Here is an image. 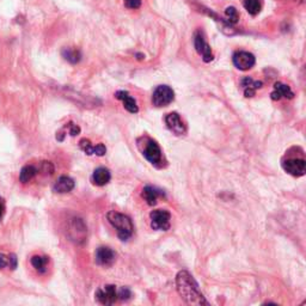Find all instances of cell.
Returning <instances> with one entry per match:
<instances>
[{
    "mask_svg": "<svg viewBox=\"0 0 306 306\" xmlns=\"http://www.w3.org/2000/svg\"><path fill=\"white\" fill-rule=\"evenodd\" d=\"M225 15H226V18H227V21H229L230 24H236L238 22V19H239L238 11L236 10V7H234V6L227 7L225 10Z\"/></svg>",
    "mask_w": 306,
    "mask_h": 306,
    "instance_id": "obj_23",
    "label": "cell"
},
{
    "mask_svg": "<svg viewBox=\"0 0 306 306\" xmlns=\"http://www.w3.org/2000/svg\"><path fill=\"white\" fill-rule=\"evenodd\" d=\"M125 5L128 8H137L141 5V0H125Z\"/></svg>",
    "mask_w": 306,
    "mask_h": 306,
    "instance_id": "obj_26",
    "label": "cell"
},
{
    "mask_svg": "<svg viewBox=\"0 0 306 306\" xmlns=\"http://www.w3.org/2000/svg\"><path fill=\"white\" fill-rule=\"evenodd\" d=\"M117 297H119V299L121 300H128L132 297V293L131 291H129V288L121 287L119 292H117Z\"/></svg>",
    "mask_w": 306,
    "mask_h": 306,
    "instance_id": "obj_24",
    "label": "cell"
},
{
    "mask_svg": "<svg viewBox=\"0 0 306 306\" xmlns=\"http://www.w3.org/2000/svg\"><path fill=\"white\" fill-rule=\"evenodd\" d=\"M271 97H272V100H274V101H279V100H281V98L292 100V98L294 97V94L291 90L290 86L285 85V84L277 81V83L274 84V91L272 92Z\"/></svg>",
    "mask_w": 306,
    "mask_h": 306,
    "instance_id": "obj_13",
    "label": "cell"
},
{
    "mask_svg": "<svg viewBox=\"0 0 306 306\" xmlns=\"http://www.w3.org/2000/svg\"><path fill=\"white\" fill-rule=\"evenodd\" d=\"M8 266H10L11 269H16L17 267V257L15 254H11L8 256Z\"/></svg>",
    "mask_w": 306,
    "mask_h": 306,
    "instance_id": "obj_28",
    "label": "cell"
},
{
    "mask_svg": "<svg viewBox=\"0 0 306 306\" xmlns=\"http://www.w3.org/2000/svg\"><path fill=\"white\" fill-rule=\"evenodd\" d=\"M137 147H139L140 152L142 153V156L147 159L153 167L162 169L165 167L167 162H165L164 156L159 147L158 142L156 140H153L150 136H141L136 140Z\"/></svg>",
    "mask_w": 306,
    "mask_h": 306,
    "instance_id": "obj_2",
    "label": "cell"
},
{
    "mask_svg": "<svg viewBox=\"0 0 306 306\" xmlns=\"http://www.w3.org/2000/svg\"><path fill=\"white\" fill-rule=\"evenodd\" d=\"M8 265V257L4 256L2 254H0V269L4 268V267H6Z\"/></svg>",
    "mask_w": 306,
    "mask_h": 306,
    "instance_id": "obj_29",
    "label": "cell"
},
{
    "mask_svg": "<svg viewBox=\"0 0 306 306\" xmlns=\"http://www.w3.org/2000/svg\"><path fill=\"white\" fill-rule=\"evenodd\" d=\"M176 287L181 298L189 305H209L199 290L198 282L187 271H181L176 276Z\"/></svg>",
    "mask_w": 306,
    "mask_h": 306,
    "instance_id": "obj_1",
    "label": "cell"
},
{
    "mask_svg": "<svg viewBox=\"0 0 306 306\" xmlns=\"http://www.w3.org/2000/svg\"><path fill=\"white\" fill-rule=\"evenodd\" d=\"M240 85L244 90L245 97H254L255 94H256V90L262 88V81L254 80L252 78L246 77L240 81Z\"/></svg>",
    "mask_w": 306,
    "mask_h": 306,
    "instance_id": "obj_18",
    "label": "cell"
},
{
    "mask_svg": "<svg viewBox=\"0 0 306 306\" xmlns=\"http://www.w3.org/2000/svg\"><path fill=\"white\" fill-rule=\"evenodd\" d=\"M73 188H74V181L68 176H61L54 183L53 190L58 194H66L71 192Z\"/></svg>",
    "mask_w": 306,
    "mask_h": 306,
    "instance_id": "obj_16",
    "label": "cell"
},
{
    "mask_svg": "<svg viewBox=\"0 0 306 306\" xmlns=\"http://www.w3.org/2000/svg\"><path fill=\"white\" fill-rule=\"evenodd\" d=\"M136 57H137V59H139V60H142V59L145 58V55H142V54H136Z\"/></svg>",
    "mask_w": 306,
    "mask_h": 306,
    "instance_id": "obj_31",
    "label": "cell"
},
{
    "mask_svg": "<svg viewBox=\"0 0 306 306\" xmlns=\"http://www.w3.org/2000/svg\"><path fill=\"white\" fill-rule=\"evenodd\" d=\"M175 100V92L168 85H159L158 88L153 91L152 95V103L153 105L162 108V106H168L170 103Z\"/></svg>",
    "mask_w": 306,
    "mask_h": 306,
    "instance_id": "obj_4",
    "label": "cell"
},
{
    "mask_svg": "<svg viewBox=\"0 0 306 306\" xmlns=\"http://www.w3.org/2000/svg\"><path fill=\"white\" fill-rule=\"evenodd\" d=\"M48 257L47 256H34L32 257V265L38 273H44L47 269V265H48Z\"/></svg>",
    "mask_w": 306,
    "mask_h": 306,
    "instance_id": "obj_22",
    "label": "cell"
},
{
    "mask_svg": "<svg viewBox=\"0 0 306 306\" xmlns=\"http://www.w3.org/2000/svg\"><path fill=\"white\" fill-rule=\"evenodd\" d=\"M79 147L84 151V152L88 154V156L96 154V156L98 157H102V156H104L106 152V148L104 145L98 144L96 146H94V145H91V142H90V140L88 139H81L79 141Z\"/></svg>",
    "mask_w": 306,
    "mask_h": 306,
    "instance_id": "obj_12",
    "label": "cell"
},
{
    "mask_svg": "<svg viewBox=\"0 0 306 306\" xmlns=\"http://www.w3.org/2000/svg\"><path fill=\"white\" fill-rule=\"evenodd\" d=\"M244 8L248 11L249 15L256 16L262 10V1L261 0H244Z\"/></svg>",
    "mask_w": 306,
    "mask_h": 306,
    "instance_id": "obj_20",
    "label": "cell"
},
{
    "mask_svg": "<svg viewBox=\"0 0 306 306\" xmlns=\"http://www.w3.org/2000/svg\"><path fill=\"white\" fill-rule=\"evenodd\" d=\"M4 212H5L4 204H0V221H1V219H2V215H4Z\"/></svg>",
    "mask_w": 306,
    "mask_h": 306,
    "instance_id": "obj_30",
    "label": "cell"
},
{
    "mask_svg": "<svg viewBox=\"0 0 306 306\" xmlns=\"http://www.w3.org/2000/svg\"><path fill=\"white\" fill-rule=\"evenodd\" d=\"M115 97H116L117 100L122 101L126 110L129 111V113H132V114L137 113L139 108H137L136 100H134V98L132 97L127 91H117L116 94H115Z\"/></svg>",
    "mask_w": 306,
    "mask_h": 306,
    "instance_id": "obj_15",
    "label": "cell"
},
{
    "mask_svg": "<svg viewBox=\"0 0 306 306\" xmlns=\"http://www.w3.org/2000/svg\"><path fill=\"white\" fill-rule=\"evenodd\" d=\"M141 196L144 198V200L147 202V204L154 206V204H157L158 198L164 196V193H163V190L158 189V188L156 187H152V185H146L144 189H142Z\"/></svg>",
    "mask_w": 306,
    "mask_h": 306,
    "instance_id": "obj_14",
    "label": "cell"
},
{
    "mask_svg": "<svg viewBox=\"0 0 306 306\" xmlns=\"http://www.w3.org/2000/svg\"><path fill=\"white\" fill-rule=\"evenodd\" d=\"M42 171L46 173H49V175H52L53 171H54V168H53L52 163L49 162H44L43 164H42Z\"/></svg>",
    "mask_w": 306,
    "mask_h": 306,
    "instance_id": "obj_27",
    "label": "cell"
},
{
    "mask_svg": "<svg viewBox=\"0 0 306 306\" xmlns=\"http://www.w3.org/2000/svg\"><path fill=\"white\" fill-rule=\"evenodd\" d=\"M111 173L106 168H98L92 173V182L94 184L98 185V187H103V185L108 184L110 182Z\"/></svg>",
    "mask_w": 306,
    "mask_h": 306,
    "instance_id": "obj_17",
    "label": "cell"
},
{
    "mask_svg": "<svg viewBox=\"0 0 306 306\" xmlns=\"http://www.w3.org/2000/svg\"><path fill=\"white\" fill-rule=\"evenodd\" d=\"M194 44H195V49L196 52L202 57V60L204 63H210V61L214 59L213 57V53L212 49H210L209 44L207 43L206 40H204V33L200 32H196L195 33V37H194Z\"/></svg>",
    "mask_w": 306,
    "mask_h": 306,
    "instance_id": "obj_6",
    "label": "cell"
},
{
    "mask_svg": "<svg viewBox=\"0 0 306 306\" xmlns=\"http://www.w3.org/2000/svg\"><path fill=\"white\" fill-rule=\"evenodd\" d=\"M63 57L71 64H78L81 60V53L74 48H65L63 50Z\"/></svg>",
    "mask_w": 306,
    "mask_h": 306,
    "instance_id": "obj_21",
    "label": "cell"
},
{
    "mask_svg": "<svg viewBox=\"0 0 306 306\" xmlns=\"http://www.w3.org/2000/svg\"><path fill=\"white\" fill-rule=\"evenodd\" d=\"M282 169L294 177H302L306 172V163L304 159L292 158L282 162Z\"/></svg>",
    "mask_w": 306,
    "mask_h": 306,
    "instance_id": "obj_8",
    "label": "cell"
},
{
    "mask_svg": "<svg viewBox=\"0 0 306 306\" xmlns=\"http://www.w3.org/2000/svg\"><path fill=\"white\" fill-rule=\"evenodd\" d=\"M165 123H167L168 128L170 129L172 133L176 136H183L187 132V127H185L184 122L182 121L181 116L177 113H170L165 116Z\"/></svg>",
    "mask_w": 306,
    "mask_h": 306,
    "instance_id": "obj_11",
    "label": "cell"
},
{
    "mask_svg": "<svg viewBox=\"0 0 306 306\" xmlns=\"http://www.w3.org/2000/svg\"><path fill=\"white\" fill-rule=\"evenodd\" d=\"M95 297H96L97 302L103 305H113L119 299V297H117V290L114 285H106L103 288L97 290Z\"/></svg>",
    "mask_w": 306,
    "mask_h": 306,
    "instance_id": "obj_9",
    "label": "cell"
},
{
    "mask_svg": "<svg viewBox=\"0 0 306 306\" xmlns=\"http://www.w3.org/2000/svg\"><path fill=\"white\" fill-rule=\"evenodd\" d=\"M66 128L68 129L69 136H78V134L80 133V128L78 127L77 125H74V123H72V122H69L68 125H66Z\"/></svg>",
    "mask_w": 306,
    "mask_h": 306,
    "instance_id": "obj_25",
    "label": "cell"
},
{
    "mask_svg": "<svg viewBox=\"0 0 306 306\" xmlns=\"http://www.w3.org/2000/svg\"><path fill=\"white\" fill-rule=\"evenodd\" d=\"M106 219L109 223L113 225V227L116 230L117 236L121 240H127L132 237L134 231L133 223H132L131 218L127 215L122 214V213L115 212V210H110L106 214Z\"/></svg>",
    "mask_w": 306,
    "mask_h": 306,
    "instance_id": "obj_3",
    "label": "cell"
},
{
    "mask_svg": "<svg viewBox=\"0 0 306 306\" xmlns=\"http://www.w3.org/2000/svg\"><path fill=\"white\" fill-rule=\"evenodd\" d=\"M232 60H234L235 66L238 69H240V71H249V69H251L255 66V63H256L254 54L249 52H244V50L236 52Z\"/></svg>",
    "mask_w": 306,
    "mask_h": 306,
    "instance_id": "obj_7",
    "label": "cell"
},
{
    "mask_svg": "<svg viewBox=\"0 0 306 306\" xmlns=\"http://www.w3.org/2000/svg\"><path fill=\"white\" fill-rule=\"evenodd\" d=\"M151 227L156 231H168L170 229L171 214L165 209L152 210L150 214Z\"/></svg>",
    "mask_w": 306,
    "mask_h": 306,
    "instance_id": "obj_5",
    "label": "cell"
},
{
    "mask_svg": "<svg viewBox=\"0 0 306 306\" xmlns=\"http://www.w3.org/2000/svg\"><path fill=\"white\" fill-rule=\"evenodd\" d=\"M95 258H96V263L98 266L102 267H110L116 260V254L114 250H111L108 246H101L96 250L95 254Z\"/></svg>",
    "mask_w": 306,
    "mask_h": 306,
    "instance_id": "obj_10",
    "label": "cell"
},
{
    "mask_svg": "<svg viewBox=\"0 0 306 306\" xmlns=\"http://www.w3.org/2000/svg\"><path fill=\"white\" fill-rule=\"evenodd\" d=\"M37 175V169H36L34 165H25L23 169L21 170V173H19V181L22 183H28L32 179Z\"/></svg>",
    "mask_w": 306,
    "mask_h": 306,
    "instance_id": "obj_19",
    "label": "cell"
}]
</instances>
